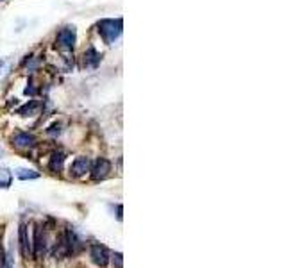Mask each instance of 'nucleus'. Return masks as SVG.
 Instances as JSON below:
<instances>
[{
  "mask_svg": "<svg viewBox=\"0 0 286 268\" xmlns=\"http://www.w3.org/2000/svg\"><path fill=\"white\" fill-rule=\"evenodd\" d=\"M122 31H124V22H122V18H107V20H102V22H98V32L100 36L104 38L106 43H113L115 40H118L122 36Z\"/></svg>",
  "mask_w": 286,
  "mask_h": 268,
  "instance_id": "nucleus-1",
  "label": "nucleus"
},
{
  "mask_svg": "<svg viewBox=\"0 0 286 268\" xmlns=\"http://www.w3.org/2000/svg\"><path fill=\"white\" fill-rule=\"evenodd\" d=\"M75 41H77V32L73 25L63 27L61 31L58 32V36H56V45H58V49L61 52H72L73 47H75Z\"/></svg>",
  "mask_w": 286,
  "mask_h": 268,
  "instance_id": "nucleus-2",
  "label": "nucleus"
},
{
  "mask_svg": "<svg viewBox=\"0 0 286 268\" xmlns=\"http://www.w3.org/2000/svg\"><path fill=\"white\" fill-rule=\"evenodd\" d=\"M109 172H111V161L106 157H98L95 163H91V168H89L93 181H104L109 175Z\"/></svg>",
  "mask_w": 286,
  "mask_h": 268,
  "instance_id": "nucleus-3",
  "label": "nucleus"
},
{
  "mask_svg": "<svg viewBox=\"0 0 286 268\" xmlns=\"http://www.w3.org/2000/svg\"><path fill=\"white\" fill-rule=\"evenodd\" d=\"M89 258L93 261L97 267H106L109 263V252L104 245L100 243H93V245L89 247Z\"/></svg>",
  "mask_w": 286,
  "mask_h": 268,
  "instance_id": "nucleus-4",
  "label": "nucleus"
},
{
  "mask_svg": "<svg viewBox=\"0 0 286 268\" xmlns=\"http://www.w3.org/2000/svg\"><path fill=\"white\" fill-rule=\"evenodd\" d=\"M89 168H91V159H89V157H86V156H80V157H77L73 163H72L70 174L73 175V177H82V175L88 174Z\"/></svg>",
  "mask_w": 286,
  "mask_h": 268,
  "instance_id": "nucleus-5",
  "label": "nucleus"
},
{
  "mask_svg": "<svg viewBox=\"0 0 286 268\" xmlns=\"http://www.w3.org/2000/svg\"><path fill=\"white\" fill-rule=\"evenodd\" d=\"M18 241H20V249H22L23 258L29 259V256H32V241L27 234V225L25 223H20V229H18Z\"/></svg>",
  "mask_w": 286,
  "mask_h": 268,
  "instance_id": "nucleus-6",
  "label": "nucleus"
},
{
  "mask_svg": "<svg viewBox=\"0 0 286 268\" xmlns=\"http://www.w3.org/2000/svg\"><path fill=\"white\" fill-rule=\"evenodd\" d=\"M45 243H47V238H45V231L40 223L34 225V238H32V256H40L45 250Z\"/></svg>",
  "mask_w": 286,
  "mask_h": 268,
  "instance_id": "nucleus-7",
  "label": "nucleus"
},
{
  "mask_svg": "<svg viewBox=\"0 0 286 268\" xmlns=\"http://www.w3.org/2000/svg\"><path fill=\"white\" fill-rule=\"evenodd\" d=\"M13 145L16 148H32L36 145V138L34 134L31 133H23V131H20V133H16L13 136Z\"/></svg>",
  "mask_w": 286,
  "mask_h": 268,
  "instance_id": "nucleus-8",
  "label": "nucleus"
},
{
  "mask_svg": "<svg viewBox=\"0 0 286 268\" xmlns=\"http://www.w3.org/2000/svg\"><path fill=\"white\" fill-rule=\"evenodd\" d=\"M65 154H63L61 150H56L52 152V156H50L49 159V170L50 172H54V174H59L63 170V166H65Z\"/></svg>",
  "mask_w": 286,
  "mask_h": 268,
  "instance_id": "nucleus-9",
  "label": "nucleus"
},
{
  "mask_svg": "<svg viewBox=\"0 0 286 268\" xmlns=\"http://www.w3.org/2000/svg\"><path fill=\"white\" fill-rule=\"evenodd\" d=\"M100 59H102V56H100L95 49H88L84 52V63L88 67H97L98 63H100Z\"/></svg>",
  "mask_w": 286,
  "mask_h": 268,
  "instance_id": "nucleus-10",
  "label": "nucleus"
},
{
  "mask_svg": "<svg viewBox=\"0 0 286 268\" xmlns=\"http://www.w3.org/2000/svg\"><path fill=\"white\" fill-rule=\"evenodd\" d=\"M16 177L20 181H32V179L40 177V172H36L32 168H16Z\"/></svg>",
  "mask_w": 286,
  "mask_h": 268,
  "instance_id": "nucleus-11",
  "label": "nucleus"
},
{
  "mask_svg": "<svg viewBox=\"0 0 286 268\" xmlns=\"http://www.w3.org/2000/svg\"><path fill=\"white\" fill-rule=\"evenodd\" d=\"M13 183V174L7 168H0V188H9Z\"/></svg>",
  "mask_w": 286,
  "mask_h": 268,
  "instance_id": "nucleus-12",
  "label": "nucleus"
},
{
  "mask_svg": "<svg viewBox=\"0 0 286 268\" xmlns=\"http://www.w3.org/2000/svg\"><path fill=\"white\" fill-rule=\"evenodd\" d=\"M36 107H38V102H34V100H31V102L27 104V106H23L22 109H20V111H18V113H20V115H22V116H29L32 111H34Z\"/></svg>",
  "mask_w": 286,
  "mask_h": 268,
  "instance_id": "nucleus-13",
  "label": "nucleus"
},
{
  "mask_svg": "<svg viewBox=\"0 0 286 268\" xmlns=\"http://www.w3.org/2000/svg\"><path fill=\"white\" fill-rule=\"evenodd\" d=\"M113 265H115L116 268H124V258H122L120 252H116V254L113 256Z\"/></svg>",
  "mask_w": 286,
  "mask_h": 268,
  "instance_id": "nucleus-14",
  "label": "nucleus"
}]
</instances>
